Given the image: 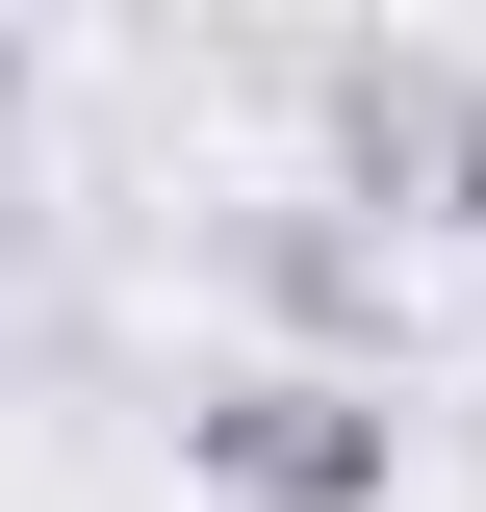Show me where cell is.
Returning a JSON list of instances; mask_svg holds the SVG:
<instances>
[{
  "label": "cell",
  "instance_id": "obj_1",
  "mask_svg": "<svg viewBox=\"0 0 486 512\" xmlns=\"http://www.w3.org/2000/svg\"><path fill=\"white\" fill-rule=\"evenodd\" d=\"M180 461L231 512H384L410 487V410H384V359H205L180 384Z\"/></svg>",
  "mask_w": 486,
  "mask_h": 512
},
{
  "label": "cell",
  "instance_id": "obj_2",
  "mask_svg": "<svg viewBox=\"0 0 486 512\" xmlns=\"http://www.w3.org/2000/svg\"><path fill=\"white\" fill-rule=\"evenodd\" d=\"M307 154H333V180H307L333 231H359V205L384 231H486V77L461 52H307Z\"/></svg>",
  "mask_w": 486,
  "mask_h": 512
},
{
  "label": "cell",
  "instance_id": "obj_3",
  "mask_svg": "<svg viewBox=\"0 0 486 512\" xmlns=\"http://www.w3.org/2000/svg\"><path fill=\"white\" fill-rule=\"evenodd\" d=\"M256 282H282V308L333 333V359L384 333V231H333V205H256Z\"/></svg>",
  "mask_w": 486,
  "mask_h": 512
},
{
  "label": "cell",
  "instance_id": "obj_4",
  "mask_svg": "<svg viewBox=\"0 0 486 512\" xmlns=\"http://www.w3.org/2000/svg\"><path fill=\"white\" fill-rule=\"evenodd\" d=\"M0 128H26V52H0Z\"/></svg>",
  "mask_w": 486,
  "mask_h": 512
}]
</instances>
